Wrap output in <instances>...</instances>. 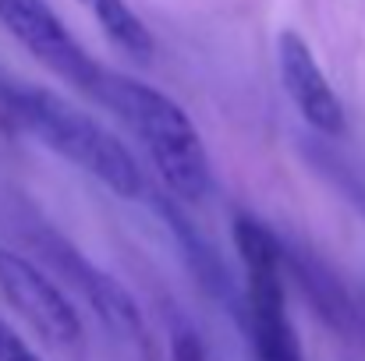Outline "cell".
<instances>
[{
    "label": "cell",
    "instance_id": "cell-1",
    "mask_svg": "<svg viewBox=\"0 0 365 361\" xmlns=\"http://www.w3.org/2000/svg\"><path fill=\"white\" fill-rule=\"evenodd\" d=\"M96 100L110 107L149 152L160 181L181 202H199L210 192V156L192 117L167 93L103 68Z\"/></svg>",
    "mask_w": 365,
    "mask_h": 361
},
{
    "label": "cell",
    "instance_id": "cell-2",
    "mask_svg": "<svg viewBox=\"0 0 365 361\" xmlns=\"http://www.w3.org/2000/svg\"><path fill=\"white\" fill-rule=\"evenodd\" d=\"M11 114L43 145H50L57 156H64L75 167H82L86 174H93L114 195L138 199L145 192L142 167L135 163L128 145L114 131H107L96 117L71 107L68 100H61L46 89H14Z\"/></svg>",
    "mask_w": 365,
    "mask_h": 361
},
{
    "label": "cell",
    "instance_id": "cell-3",
    "mask_svg": "<svg viewBox=\"0 0 365 361\" xmlns=\"http://www.w3.org/2000/svg\"><path fill=\"white\" fill-rule=\"evenodd\" d=\"M235 248L245 273V319L259 361H305L294 323L287 315V262L284 241L262 220H235Z\"/></svg>",
    "mask_w": 365,
    "mask_h": 361
},
{
    "label": "cell",
    "instance_id": "cell-4",
    "mask_svg": "<svg viewBox=\"0 0 365 361\" xmlns=\"http://www.w3.org/2000/svg\"><path fill=\"white\" fill-rule=\"evenodd\" d=\"M0 294L50 347L78 351L86 344L82 315L64 294V287L32 258L11 248H0Z\"/></svg>",
    "mask_w": 365,
    "mask_h": 361
},
{
    "label": "cell",
    "instance_id": "cell-5",
    "mask_svg": "<svg viewBox=\"0 0 365 361\" xmlns=\"http://www.w3.org/2000/svg\"><path fill=\"white\" fill-rule=\"evenodd\" d=\"M36 248H39V255L53 269H61V276L82 294V301L96 312V319L121 340L128 351H135L142 358L153 355L149 330H145V319H142L138 301L124 291L110 273H103L96 262H89L78 248H71L68 241L57 238V234H43V238L36 241Z\"/></svg>",
    "mask_w": 365,
    "mask_h": 361
},
{
    "label": "cell",
    "instance_id": "cell-6",
    "mask_svg": "<svg viewBox=\"0 0 365 361\" xmlns=\"http://www.w3.org/2000/svg\"><path fill=\"white\" fill-rule=\"evenodd\" d=\"M0 25L43 68H50L53 75H61L64 82L96 100L103 68L78 46V39L68 32V25L57 18V11L46 0H0Z\"/></svg>",
    "mask_w": 365,
    "mask_h": 361
},
{
    "label": "cell",
    "instance_id": "cell-7",
    "mask_svg": "<svg viewBox=\"0 0 365 361\" xmlns=\"http://www.w3.org/2000/svg\"><path fill=\"white\" fill-rule=\"evenodd\" d=\"M277 64H280L284 93L291 96L298 114L309 120V127H316L323 135H344V127H348L344 103L334 93L330 78L323 75L316 53L309 50V43L298 32H280V39H277Z\"/></svg>",
    "mask_w": 365,
    "mask_h": 361
},
{
    "label": "cell",
    "instance_id": "cell-8",
    "mask_svg": "<svg viewBox=\"0 0 365 361\" xmlns=\"http://www.w3.org/2000/svg\"><path fill=\"white\" fill-rule=\"evenodd\" d=\"M284 262H287V273L298 280L309 305L323 315L327 326H334L344 337L362 333V312H359L355 298L344 291V283L327 269V262H319L316 255H309L302 248H287V244H284Z\"/></svg>",
    "mask_w": 365,
    "mask_h": 361
},
{
    "label": "cell",
    "instance_id": "cell-9",
    "mask_svg": "<svg viewBox=\"0 0 365 361\" xmlns=\"http://www.w3.org/2000/svg\"><path fill=\"white\" fill-rule=\"evenodd\" d=\"M78 4L96 14V21L107 32V39L114 46H121L128 57H135V61H149L153 57V36L142 25V18L131 11L128 0H78Z\"/></svg>",
    "mask_w": 365,
    "mask_h": 361
},
{
    "label": "cell",
    "instance_id": "cell-10",
    "mask_svg": "<svg viewBox=\"0 0 365 361\" xmlns=\"http://www.w3.org/2000/svg\"><path fill=\"white\" fill-rule=\"evenodd\" d=\"M170 361H210L206 358V347H202V340H199L195 330H178V333H174Z\"/></svg>",
    "mask_w": 365,
    "mask_h": 361
},
{
    "label": "cell",
    "instance_id": "cell-11",
    "mask_svg": "<svg viewBox=\"0 0 365 361\" xmlns=\"http://www.w3.org/2000/svg\"><path fill=\"white\" fill-rule=\"evenodd\" d=\"M0 361H39V355L0 319Z\"/></svg>",
    "mask_w": 365,
    "mask_h": 361
}]
</instances>
